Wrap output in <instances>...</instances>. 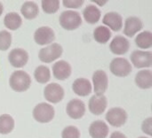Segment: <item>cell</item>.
I'll use <instances>...</instances> for the list:
<instances>
[{
  "instance_id": "cell-18",
  "label": "cell",
  "mask_w": 152,
  "mask_h": 138,
  "mask_svg": "<svg viewBox=\"0 0 152 138\" xmlns=\"http://www.w3.org/2000/svg\"><path fill=\"white\" fill-rule=\"evenodd\" d=\"M89 134L92 138H106L109 134V127L102 121H95L90 125Z\"/></svg>"
},
{
  "instance_id": "cell-12",
  "label": "cell",
  "mask_w": 152,
  "mask_h": 138,
  "mask_svg": "<svg viewBox=\"0 0 152 138\" xmlns=\"http://www.w3.org/2000/svg\"><path fill=\"white\" fill-rule=\"evenodd\" d=\"M66 112L70 118L74 120H78L84 116L86 113V105L84 102L80 99L74 98L67 105Z\"/></svg>"
},
{
  "instance_id": "cell-22",
  "label": "cell",
  "mask_w": 152,
  "mask_h": 138,
  "mask_svg": "<svg viewBox=\"0 0 152 138\" xmlns=\"http://www.w3.org/2000/svg\"><path fill=\"white\" fill-rule=\"evenodd\" d=\"M20 12L28 20L35 19L39 12L38 5L34 2H25L20 8Z\"/></svg>"
},
{
  "instance_id": "cell-31",
  "label": "cell",
  "mask_w": 152,
  "mask_h": 138,
  "mask_svg": "<svg viewBox=\"0 0 152 138\" xmlns=\"http://www.w3.org/2000/svg\"><path fill=\"white\" fill-rule=\"evenodd\" d=\"M62 4L67 8H78L83 5L84 1L83 0H74V1L64 0V1H62Z\"/></svg>"
},
{
  "instance_id": "cell-11",
  "label": "cell",
  "mask_w": 152,
  "mask_h": 138,
  "mask_svg": "<svg viewBox=\"0 0 152 138\" xmlns=\"http://www.w3.org/2000/svg\"><path fill=\"white\" fill-rule=\"evenodd\" d=\"M8 59L10 64L16 68L23 67L28 60V52L20 48H15L12 50L8 55Z\"/></svg>"
},
{
  "instance_id": "cell-7",
  "label": "cell",
  "mask_w": 152,
  "mask_h": 138,
  "mask_svg": "<svg viewBox=\"0 0 152 138\" xmlns=\"http://www.w3.org/2000/svg\"><path fill=\"white\" fill-rule=\"evenodd\" d=\"M106 120L111 126L119 128L122 127L126 122L127 113L122 108L119 107L111 108L106 113Z\"/></svg>"
},
{
  "instance_id": "cell-36",
  "label": "cell",
  "mask_w": 152,
  "mask_h": 138,
  "mask_svg": "<svg viewBox=\"0 0 152 138\" xmlns=\"http://www.w3.org/2000/svg\"><path fill=\"white\" fill-rule=\"evenodd\" d=\"M138 138H148V137H138Z\"/></svg>"
},
{
  "instance_id": "cell-35",
  "label": "cell",
  "mask_w": 152,
  "mask_h": 138,
  "mask_svg": "<svg viewBox=\"0 0 152 138\" xmlns=\"http://www.w3.org/2000/svg\"><path fill=\"white\" fill-rule=\"evenodd\" d=\"M3 11H4V6H3V4L0 3V16H1L2 13H3Z\"/></svg>"
},
{
  "instance_id": "cell-29",
  "label": "cell",
  "mask_w": 152,
  "mask_h": 138,
  "mask_svg": "<svg viewBox=\"0 0 152 138\" xmlns=\"http://www.w3.org/2000/svg\"><path fill=\"white\" fill-rule=\"evenodd\" d=\"M12 43V35L6 31H0V51H6L10 48Z\"/></svg>"
},
{
  "instance_id": "cell-25",
  "label": "cell",
  "mask_w": 152,
  "mask_h": 138,
  "mask_svg": "<svg viewBox=\"0 0 152 138\" xmlns=\"http://www.w3.org/2000/svg\"><path fill=\"white\" fill-rule=\"evenodd\" d=\"M14 128V120L9 114L0 116V134L7 135L12 131Z\"/></svg>"
},
{
  "instance_id": "cell-19",
  "label": "cell",
  "mask_w": 152,
  "mask_h": 138,
  "mask_svg": "<svg viewBox=\"0 0 152 138\" xmlns=\"http://www.w3.org/2000/svg\"><path fill=\"white\" fill-rule=\"evenodd\" d=\"M72 90L75 94L80 97H86L92 92V84L86 78H78L73 82Z\"/></svg>"
},
{
  "instance_id": "cell-8",
  "label": "cell",
  "mask_w": 152,
  "mask_h": 138,
  "mask_svg": "<svg viewBox=\"0 0 152 138\" xmlns=\"http://www.w3.org/2000/svg\"><path fill=\"white\" fill-rule=\"evenodd\" d=\"M93 82L95 95L102 96L108 89L109 80L107 74L102 70L95 71L93 74Z\"/></svg>"
},
{
  "instance_id": "cell-16",
  "label": "cell",
  "mask_w": 152,
  "mask_h": 138,
  "mask_svg": "<svg viewBox=\"0 0 152 138\" xmlns=\"http://www.w3.org/2000/svg\"><path fill=\"white\" fill-rule=\"evenodd\" d=\"M102 23L110 28H111L113 31H119L121 30L123 27V19L122 16L116 12H110L104 15L102 19Z\"/></svg>"
},
{
  "instance_id": "cell-3",
  "label": "cell",
  "mask_w": 152,
  "mask_h": 138,
  "mask_svg": "<svg viewBox=\"0 0 152 138\" xmlns=\"http://www.w3.org/2000/svg\"><path fill=\"white\" fill-rule=\"evenodd\" d=\"M54 108L46 103H40L37 105L33 110L34 119L40 123L50 122L54 118Z\"/></svg>"
},
{
  "instance_id": "cell-6",
  "label": "cell",
  "mask_w": 152,
  "mask_h": 138,
  "mask_svg": "<svg viewBox=\"0 0 152 138\" xmlns=\"http://www.w3.org/2000/svg\"><path fill=\"white\" fill-rule=\"evenodd\" d=\"M45 98L53 104L61 102L64 98V90L58 83H50L44 90Z\"/></svg>"
},
{
  "instance_id": "cell-33",
  "label": "cell",
  "mask_w": 152,
  "mask_h": 138,
  "mask_svg": "<svg viewBox=\"0 0 152 138\" xmlns=\"http://www.w3.org/2000/svg\"><path fill=\"white\" fill-rule=\"evenodd\" d=\"M110 138H126V137L119 131H115L111 134Z\"/></svg>"
},
{
  "instance_id": "cell-20",
  "label": "cell",
  "mask_w": 152,
  "mask_h": 138,
  "mask_svg": "<svg viewBox=\"0 0 152 138\" xmlns=\"http://www.w3.org/2000/svg\"><path fill=\"white\" fill-rule=\"evenodd\" d=\"M136 85L143 90L152 87V72L151 70H142L135 75Z\"/></svg>"
},
{
  "instance_id": "cell-23",
  "label": "cell",
  "mask_w": 152,
  "mask_h": 138,
  "mask_svg": "<svg viewBox=\"0 0 152 138\" xmlns=\"http://www.w3.org/2000/svg\"><path fill=\"white\" fill-rule=\"evenodd\" d=\"M4 26L10 30H16L21 26L22 20L17 12H8L4 19Z\"/></svg>"
},
{
  "instance_id": "cell-15",
  "label": "cell",
  "mask_w": 152,
  "mask_h": 138,
  "mask_svg": "<svg viewBox=\"0 0 152 138\" xmlns=\"http://www.w3.org/2000/svg\"><path fill=\"white\" fill-rule=\"evenodd\" d=\"M129 48H130L129 41L122 35H118L114 37V39L111 41L110 44V51H112V53L117 55L126 54L129 51Z\"/></svg>"
},
{
  "instance_id": "cell-28",
  "label": "cell",
  "mask_w": 152,
  "mask_h": 138,
  "mask_svg": "<svg viewBox=\"0 0 152 138\" xmlns=\"http://www.w3.org/2000/svg\"><path fill=\"white\" fill-rule=\"evenodd\" d=\"M60 8V1L58 0H43L42 9L45 13H55Z\"/></svg>"
},
{
  "instance_id": "cell-32",
  "label": "cell",
  "mask_w": 152,
  "mask_h": 138,
  "mask_svg": "<svg viewBox=\"0 0 152 138\" xmlns=\"http://www.w3.org/2000/svg\"><path fill=\"white\" fill-rule=\"evenodd\" d=\"M151 118H148L147 120H145L142 123V131L148 135H151Z\"/></svg>"
},
{
  "instance_id": "cell-14",
  "label": "cell",
  "mask_w": 152,
  "mask_h": 138,
  "mask_svg": "<svg viewBox=\"0 0 152 138\" xmlns=\"http://www.w3.org/2000/svg\"><path fill=\"white\" fill-rule=\"evenodd\" d=\"M53 74L54 78L60 81L68 79L71 74V66L65 60L57 61L53 66Z\"/></svg>"
},
{
  "instance_id": "cell-34",
  "label": "cell",
  "mask_w": 152,
  "mask_h": 138,
  "mask_svg": "<svg viewBox=\"0 0 152 138\" xmlns=\"http://www.w3.org/2000/svg\"><path fill=\"white\" fill-rule=\"evenodd\" d=\"M98 4H100V5H103V4H106V2L107 1H95Z\"/></svg>"
},
{
  "instance_id": "cell-2",
  "label": "cell",
  "mask_w": 152,
  "mask_h": 138,
  "mask_svg": "<svg viewBox=\"0 0 152 138\" xmlns=\"http://www.w3.org/2000/svg\"><path fill=\"white\" fill-rule=\"evenodd\" d=\"M59 21L61 26L66 30L77 29L82 24V19L80 14L77 12L71 10L63 12L59 18Z\"/></svg>"
},
{
  "instance_id": "cell-21",
  "label": "cell",
  "mask_w": 152,
  "mask_h": 138,
  "mask_svg": "<svg viewBox=\"0 0 152 138\" xmlns=\"http://www.w3.org/2000/svg\"><path fill=\"white\" fill-rule=\"evenodd\" d=\"M101 11L93 4L87 5L83 11V16L86 22L89 24H95L101 19Z\"/></svg>"
},
{
  "instance_id": "cell-1",
  "label": "cell",
  "mask_w": 152,
  "mask_h": 138,
  "mask_svg": "<svg viewBox=\"0 0 152 138\" xmlns=\"http://www.w3.org/2000/svg\"><path fill=\"white\" fill-rule=\"evenodd\" d=\"M10 87L17 92H23L29 89L31 85V78L29 74L22 70L14 71L9 80Z\"/></svg>"
},
{
  "instance_id": "cell-27",
  "label": "cell",
  "mask_w": 152,
  "mask_h": 138,
  "mask_svg": "<svg viewBox=\"0 0 152 138\" xmlns=\"http://www.w3.org/2000/svg\"><path fill=\"white\" fill-rule=\"evenodd\" d=\"M34 77L36 81L41 84L46 83L51 78L50 69L45 66H38L34 72Z\"/></svg>"
},
{
  "instance_id": "cell-5",
  "label": "cell",
  "mask_w": 152,
  "mask_h": 138,
  "mask_svg": "<svg viewBox=\"0 0 152 138\" xmlns=\"http://www.w3.org/2000/svg\"><path fill=\"white\" fill-rule=\"evenodd\" d=\"M111 73L118 77H126L132 72V66L130 62L124 58L114 59L110 66Z\"/></svg>"
},
{
  "instance_id": "cell-26",
  "label": "cell",
  "mask_w": 152,
  "mask_h": 138,
  "mask_svg": "<svg viewBox=\"0 0 152 138\" xmlns=\"http://www.w3.org/2000/svg\"><path fill=\"white\" fill-rule=\"evenodd\" d=\"M135 43L141 49H149L152 46V34L150 31H143L135 37Z\"/></svg>"
},
{
  "instance_id": "cell-10",
  "label": "cell",
  "mask_w": 152,
  "mask_h": 138,
  "mask_svg": "<svg viewBox=\"0 0 152 138\" xmlns=\"http://www.w3.org/2000/svg\"><path fill=\"white\" fill-rule=\"evenodd\" d=\"M34 39L38 45H45L53 43L55 39V34L50 27H40L35 31Z\"/></svg>"
},
{
  "instance_id": "cell-13",
  "label": "cell",
  "mask_w": 152,
  "mask_h": 138,
  "mask_svg": "<svg viewBox=\"0 0 152 138\" xmlns=\"http://www.w3.org/2000/svg\"><path fill=\"white\" fill-rule=\"evenodd\" d=\"M107 98L102 96H93L89 100V111L94 115H101L107 108Z\"/></svg>"
},
{
  "instance_id": "cell-30",
  "label": "cell",
  "mask_w": 152,
  "mask_h": 138,
  "mask_svg": "<svg viewBox=\"0 0 152 138\" xmlns=\"http://www.w3.org/2000/svg\"><path fill=\"white\" fill-rule=\"evenodd\" d=\"M62 138H80V132L78 129L75 126H68L66 127L62 133H61Z\"/></svg>"
},
{
  "instance_id": "cell-9",
  "label": "cell",
  "mask_w": 152,
  "mask_h": 138,
  "mask_svg": "<svg viewBox=\"0 0 152 138\" xmlns=\"http://www.w3.org/2000/svg\"><path fill=\"white\" fill-rule=\"evenodd\" d=\"M133 65L137 68L151 67L152 65V53L151 51H134L130 56Z\"/></svg>"
},
{
  "instance_id": "cell-17",
  "label": "cell",
  "mask_w": 152,
  "mask_h": 138,
  "mask_svg": "<svg viewBox=\"0 0 152 138\" xmlns=\"http://www.w3.org/2000/svg\"><path fill=\"white\" fill-rule=\"evenodd\" d=\"M143 27L142 21L137 18V17H129L126 19L125 22V28H124V34L126 36L133 37L136 33H138L140 30H142Z\"/></svg>"
},
{
  "instance_id": "cell-4",
  "label": "cell",
  "mask_w": 152,
  "mask_h": 138,
  "mask_svg": "<svg viewBox=\"0 0 152 138\" xmlns=\"http://www.w3.org/2000/svg\"><path fill=\"white\" fill-rule=\"evenodd\" d=\"M63 52L62 47L59 43H53L50 44L39 51L38 57L42 62L45 63H51L57 59H59Z\"/></svg>"
},
{
  "instance_id": "cell-24",
  "label": "cell",
  "mask_w": 152,
  "mask_h": 138,
  "mask_svg": "<svg viewBox=\"0 0 152 138\" xmlns=\"http://www.w3.org/2000/svg\"><path fill=\"white\" fill-rule=\"evenodd\" d=\"M110 37H111V32L110 28H108L107 27L99 26L94 31V38L99 43L104 44L108 43Z\"/></svg>"
}]
</instances>
